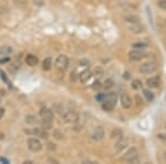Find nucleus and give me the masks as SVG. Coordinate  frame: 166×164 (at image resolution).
Listing matches in <instances>:
<instances>
[{"label":"nucleus","instance_id":"f03ea898","mask_svg":"<svg viewBox=\"0 0 166 164\" xmlns=\"http://www.w3.org/2000/svg\"><path fill=\"white\" fill-rule=\"evenodd\" d=\"M54 65H55L57 69L61 70V71H64L65 69L68 68V65H69V58L67 57V55H58V57H57V59H55Z\"/></svg>","mask_w":166,"mask_h":164},{"label":"nucleus","instance_id":"dca6fc26","mask_svg":"<svg viewBox=\"0 0 166 164\" xmlns=\"http://www.w3.org/2000/svg\"><path fill=\"white\" fill-rule=\"evenodd\" d=\"M105 100L108 101V102L113 103V104L115 106L116 102H117V96H116V93H113V92L106 93V98H105Z\"/></svg>","mask_w":166,"mask_h":164},{"label":"nucleus","instance_id":"37998d69","mask_svg":"<svg viewBox=\"0 0 166 164\" xmlns=\"http://www.w3.org/2000/svg\"><path fill=\"white\" fill-rule=\"evenodd\" d=\"M165 161H166V155H165Z\"/></svg>","mask_w":166,"mask_h":164},{"label":"nucleus","instance_id":"7ed1b4c3","mask_svg":"<svg viewBox=\"0 0 166 164\" xmlns=\"http://www.w3.org/2000/svg\"><path fill=\"white\" fill-rule=\"evenodd\" d=\"M28 149L31 152H39L42 149V143L40 142V140H38L36 137H30L28 139Z\"/></svg>","mask_w":166,"mask_h":164},{"label":"nucleus","instance_id":"0eeeda50","mask_svg":"<svg viewBox=\"0 0 166 164\" xmlns=\"http://www.w3.org/2000/svg\"><path fill=\"white\" fill-rule=\"evenodd\" d=\"M156 70V65L152 62H145L139 67V71L142 72L143 74H151Z\"/></svg>","mask_w":166,"mask_h":164},{"label":"nucleus","instance_id":"2f4dec72","mask_svg":"<svg viewBox=\"0 0 166 164\" xmlns=\"http://www.w3.org/2000/svg\"><path fill=\"white\" fill-rule=\"evenodd\" d=\"M158 7L163 10H166V0H159Z\"/></svg>","mask_w":166,"mask_h":164},{"label":"nucleus","instance_id":"412c9836","mask_svg":"<svg viewBox=\"0 0 166 164\" xmlns=\"http://www.w3.org/2000/svg\"><path fill=\"white\" fill-rule=\"evenodd\" d=\"M143 94H144V96H145V99L149 101V102H152L153 100H154V98H155V96H154V93L151 92L149 90L145 89L143 90Z\"/></svg>","mask_w":166,"mask_h":164},{"label":"nucleus","instance_id":"f3484780","mask_svg":"<svg viewBox=\"0 0 166 164\" xmlns=\"http://www.w3.org/2000/svg\"><path fill=\"white\" fill-rule=\"evenodd\" d=\"M51 65H52V59L49 58V57L42 61V69H43L44 71H49L51 69Z\"/></svg>","mask_w":166,"mask_h":164},{"label":"nucleus","instance_id":"473e14b6","mask_svg":"<svg viewBox=\"0 0 166 164\" xmlns=\"http://www.w3.org/2000/svg\"><path fill=\"white\" fill-rule=\"evenodd\" d=\"M0 77H1V78H2V80H4L5 82H7L8 84H9V83H10V82L8 81L7 77H6V73H5V72L2 71V70H0Z\"/></svg>","mask_w":166,"mask_h":164},{"label":"nucleus","instance_id":"39448f33","mask_svg":"<svg viewBox=\"0 0 166 164\" xmlns=\"http://www.w3.org/2000/svg\"><path fill=\"white\" fill-rule=\"evenodd\" d=\"M24 132L27 134H30V135H36V137H40L41 139H47L49 135H48L47 130H43V129H39V128H33L31 130H24Z\"/></svg>","mask_w":166,"mask_h":164},{"label":"nucleus","instance_id":"58836bf2","mask_svg":"<svg viewBox=\"0 0 166 164\" xmlns=\"http://www.w3.org/2000/svg\"><path fill=\"white\" fill-rule=\"evenodd\" d=\"M0 162H4L5 164L9 163V161H8L7 159H5V157H0Z\"/></svg>","mask_w":166,"mask_h":164},{"label":"nucleus","instance_id":"5701e85b","mask_svg":"<svg viewBox=\"0 0 166 164\" xmlns=\"http://www.w3.org/2000/svg\"><path fill=\"white\" fill-rule=\"evenodd\" d=\"M41 128L47 131L50 130L51 128H52V121H44V120H42L41 121Z\"/></svg>","mask_w":166,"mask_h":164},{"label":"nucleus","instance_id":"7c9ffc66","mask_svg":"<svg viewBox=\"0 0 166 164\" xmlns=\"http://www.w3.org/2000/svg\"><path fill=\"white\" fill-rule=\"evenodd\" d=\"M105 98H106V93H100V94H98V96H95L96 101H99V102H103L105 100Z\"/></svg>","mask_w":166,"mask_h":164},{"label":"nucleus","instance_id":"a878e982","mask_svg":"<svg viewBox=\"0 0 166 164\" xmlns=\"http://www.w3.org/2000/svg\"><path fill=\"white\" fill-rule=\"evenodd\" d=\"M133 48H136V49H144L147 47V43L146 42H135L132 45Z\"/></svg>","mask_w":166,"mask_h":164},{"label":"nucleus","instance_id":"9d476101","mask_svg":"<svg viewBox=\"0 0 166 164\" xmlns=\"http://www.w3.org/2000/svg\"><path fill=\"white\" fill-rule=\"evenodd\" d=\"M120 101H121V104L124 109H130L132 106V99L130 98L127 93H122L120 96Z\"/></svg>","mask_w":166,"mask_h":164},{"label":"nucleus","instance_id":"72a5a7b5","mask_svg":"<svg viewBox=\"0 0 166 164\" xmlns=\"http://www.w3.org/2000/svg\"><path fill=\"white\" fill-rule=\"evenodd\" d=\"M53 137H55V139H58V140H61V139H62L61 137H63V135H62V134L60 133L59 131H54V132H53Z\"/></svg>","mask_w":166,"mask_h":164},{"label":"nucleus","instance_id":"f8f14e48","mask_svg":"<svg viewBox=\"0 0 166 164\" xmlns=\"http://www.w3.org/2000/svg\"><path fill=\"white\" fill-rule=\"evenodd\" d=\"M146 86L153 89V88H157L159 86V78L158 77H152L151 79H147L146 81Z\"/></svg>","mask_w":166,"mask_h":164},{"label":"nucleus","instance_id":"c85d7f7f","mask_svg":"<svg viewBox=\"0 0 166 164\" xmlns=\"http://www.w3.org/2000/svg\"><path fill=\"white\" fill-rule=\"evenodd\" d=\"M102 88H103V84H102L101 82L100 81H95L94 83H93V84H92V89L93 90H101Z\"/></svg>","mask_w":166,"mask_h":164},{"label":"nucleus","instance_id":"a211bd4d","mask_svg":"<svg viewBox=\"0 0 166 164\" xmlns=\"http://www.w3.org/2000/svg\"><path fill=\"white\" fill-rule=\"evenodd\" d=\"M124 20L126 22H130V24H139V18L135 14H130V16H125L124 17Z\"/></svg>","mask_w":166,"mask_h":164},{"label":"nucleus","instance_id":"b1692460","mask_svg":"<svg viewBox=\"0 0 166 164\" xmlns=\"http://www.w3.org/2000/svg\"><path fill=\"white\" fill-rule=\"evenodd\" d=\"M93 74L99 79V78H101V77H103L104 71H103V69H102L101 67H96V68L93 70Z\"/></svg>","mask_w":166,"mask_h":164},{"label":"nucleus","instance_id":"c756f323","mask_svg":"<svg viewBox=\"0 0 166 164\" xmlns=\"http://www.w3.org/2000/svg\"><path fill=\"white\" fill-rule=\"evenodd\" d=\"M53 108L55 109V111H57L59 114H63V112H64V110H63V106H62V104H54Z\"/></svg>","mask_w":166,"mask_h":164},{"label":"nucleus","instance_id":"c9c22d12","mask_svg":"<svg viewBox=\"0 0 166 164\" xmlns=\"http://www.w3.org/2000/svg\"><path fill=\"white\" fill-rule=\"evenodd\" d=\"M48 149L49 150H55V144H53V143H48Z\"/></svg>","mask_w":166,"mask_h":164},{"label":"nucleus","instance_id":"9b49d317","mask_svg":"<svg viewBox=\"0 0 166 164\" xmlns=\"http://www.w3.org/2000/svg\"><path fill=\"white\" fill-rule=\"evenodd\" d=\"M127 145H129V140L121 137L115 143V145H114V151H115V152H121V151L124 150Z\"/></svg>","mask_w":166,"mask_h":164},{"label":"nucleus","instance_id":"ea45409f","mask_svg":"<svg viewBox=\"0 0 166 164\" xmlns=\"http://www.w3.org/2000/svg\"><path fill=\"white\" fill-rule=\"evenodd\" d=\"M24 164H32L33 163V162H32V161H26V162H23Z\"/></svg>","mask_w":166,"mask_h":164},{"label":"nucleus","instance_id":"aec40b11","mask_svg":"<svg viewBox=\"0 0 166 164\" xmlns=\"http://www.w3.org/2000/svg\"><path fill=\"white\" fill-rule=\"evenodd\" d=\"M113 108H114V104L111 102H108V101H106V100H104L103 103H102V109L104 110V111L111 112V111L113 110Z\"/></svg>","mask_w":166,"mask_h":164},{"label":"nucleus","instance_id":"cd10ccee","mask_svg":"<svg viewBox=\"0 0 166 164\" xmlns=\"http://www.w3.org/2000/svg\"><path fill=\"white\" fill-rule=\"evenodd\" d=\"M26 122L28 123V124H34V123L37 122V120H36V116L34 115H27L26 116Z\"/></svg>","mask_w":166,"mask_h":164},{"label":"nucleus","instance_id":"6e6552de","mask_svg":"<svg viewBox=\"0 0 166 164\" xmlns=\"http://www.w3.org/2000/svg\"><path fill=\"white\" fill-rule=\"evenodd\" d=\"M104 137V129L102 127H96L91 133V139L94 141H100Z\"/></svg>","mask_w":166,"mask_h":164},{"label":"nucleus","instance_id":"e433bc0d","mask_svg":"<svg viewBox=\"0 0 166 164\" xmlns=\"http://www.w3.org/2000/svg\"><path fill=\"white\" fill-rule=\"evenodd\" d=\"M4 115H5V108L0 106V119H2Z\"/></svg>","mask_w":166,"mask_h":164},{"label":"nucleus","instance_id":"a19ab883","mask_svg":"<svg viewBox=\"0 0 166 164\" xmlns=\"http://www.w3.org/2000/svg\"><path fill=\"white\" fill-rule=\"evenodd\" d=\"M130 78V73H129V72H126V73H125V79H129Z\"/></svg>","mask_w":166,"mask_h":164},{"label":"nucleus","instance_id":"393cba45","mask_svg":"<svg viewBox=\"0 0 166 164\" xmlns=\"http://www.w3.org/2000/svg\"><path fill=\"white\" fill-rule=\"evenodd\" d=\"M123 135V132L122 130H120V129H115V130L112 131V133H111V137L114 139V137H121Z\"/></svg>","mask_w":166,"mask_h":164},{"label":"nucleus","instance_id":"1a4fd4ad","mask_svg":"<svg viewBox=\"0 0 166 164\" xmlns=\"http://www.w3.org/2000/svg\"><path fill=\"white\" fill-rule=\"evenodd\" d=\"M39 114H40L41 119L44 120V121H53V118H54L53 112H52L50 109H48V108H42V109L40 110Z\"/></svg>","mask_w":166,"mask_h":164},{"label":"nucleus","instance_id":"bb28decb","mask_svg":"<svg viewBox=\"0 0 166 164\" xmlns=\"http://www.w3.org/2000/svg\"><path fill=\"white\" fill-rule=\"evenodd\" d=\"M132 88L134 90H139V89H141L142 88V82L139 81V80H134V81L132 82Z\"/></svg>","mask_w":166,"mask_h":164},{"label":"nucleus","instance_id":"ddd939ff","mask_svg":"<svg viewBox=\"0 0 166 164\" xmlns=\"http://www.w3.org/2000/svg\"><path fill=\"white\" fill-rule=\"evenodd\" d=\"M92 77V72L90 70H84V71H82L79 75V79H80V81L82 83H85V82H88Z\"/></svg>","mask_w":166,"mask_h":164},{"label":"nucleus","instance_id":"6ab92c4d","mask_svg":"<svg viewBox=\"0 0 166 164\" xmlns=\"http://www.w3.org/2000/svg\"><path fill=\"white\" fill-rule=\"evenodd\" d=\"M12 52V48L9 47V46H2L1 48H0V55H9Z\"/></svg>","mask_w":166,"mask_h":164},{"label":"nucleus","instance_id":"4c0bfd02","mask_svg":"<svg viewBox=\"0 0 166 164\" xmlns=\"http://www.w3.org/2000/svg\"><path fill=\"white\" fill-rule=\"evenodd\" d=\"M8 61H10V58H9V57L2 59V60H0V63H5V62H8Z\"/></svg>","mask_w":166,"mask_h":164},{"label":"nucleus","instance_id":"f257e3e1","mask_svg":"<svg viewBox=\"0 0 166 164\" xmlns=\"http://www.w3.org/2000/svg\"><path fill=\"white\" fill-rule=\"evenodd\" d=\"M137 159H139V151L136 150V147H131L129 151H126L124 155L121 157L122 161H125V162H130V163H134V162H137Z\"/></svg>","mask_w":166,"mask_h":164},{"label":"nucleus","instance_id":"4468645a","mask_svg":"<svg viewBox=\"0 0 166 164\" xmlns=\"http://www.w3.org/2000/svg\"><path fill=\"white\" fill-rule=\"evenodd\" d=\"M26 62H27V65H30V67H36V65H38V62H39V59L34 55H28L27 57H26Z\"/></svg>","mask_w":166,"mask_h":164},{"label":"nucleus","instance_id":"79ce46f5","mask_svg":"<svg viewBox=\"0 0 166 164\" xmlns=\"http://www.w3.org/2000/svg\"><path fill=\"white\" fill-rule=\"evenodd\" d=\"M0 103H1V98H0Z\"/></svg>","mask_w":166,"mask_h":164},{"label":"nucleus","instance_id":"f704fd0d","mask_svg":"<svg viewBox=\"0 0 166 164\" xmlns=\"http://www.w3.org/2000/svg\"><path fill=\"white\" fill-rule=\"evenodd\" d=\"M80 65H83V67H86V65H89V61L88 60H80Z\"/></svg>","mask_w":166,"mask_h":164},{"label":"nucleus","instance_id":"423d86ee","mask_svg":"<svg viewBox=\"0 0 166 164\" xmlns=\"http://www.w3.org/2000/svg\"><path fill=\"white\" fill-rule=\"evenodd\" d=\"M63 120L67 123H77L79 121V114L75 111H68L63 113Z\"/></svg>","mask_w":166,"mask_h":164},{"label":"nucleus","instance_id":"4be33fe9","mask_svg":"<svg viewBox=\"0 0 166 164\" xmlns=\"http://www.w3.org/2000/svg\"><path fill=\"white\" fill-rule=\"evenodd\" d=\"M113 86H114V82H113L112 79H106L104 81V83H103V89L110 90Z\"/></svg>","mask_w":166,"mask_h":164},{"label":"nucleus","instance_id":"2eb2a0df","mask_svg":"<svg viewBox=\"0 0 166 164\" xmlns=\"http://www.w3.org/2000/svg\"><path fill=\"white\" fill-rule=\"evenodd\" d=\"M130 30L134 33H142V32H144V27L139 24H133L132 27H130Z\"/></svg>","mask_w":166,"mask_h":164},{"label":"nucleus","instance_id":"20e7f679","mask_svg":"<svg viewBox=\"0 0 166 164\" xmlns=\"http://www.w3.org/2000/svg\"><path fill=\"white\" fill-rule=\"evenodd\" d=\"M147 53H146L144 50L142 49H134L132 51H130L129 57L131 60H134V61H137V60H142L143 58H145Z\"/></svg>","mask_w":166,"mask_h":164}]
</instances>
